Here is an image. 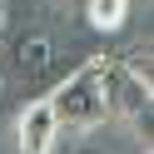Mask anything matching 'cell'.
I'll use <instances>...</instances> for the list:
<instances>
[{"label": "cell", "mask_w": 154, "mask_h": 154, "mask_svg": "<svg viewBox=\"0 0 154 154\" xmlns=\"http://www.w3.org/2000/svg\"><path fill=\"white\" fill-rule=\"evenodd\" d=\"M104 80H109V60L94 55V60H85L75 75H65L45 94L50 109H55V119H60V129H94V124H104V114H109Z\"/></svg>", "instance_id": "6da1fadb"}, {"label": "cell", "mask_w": 154, "mask_h": 154, "mask_svg": "<svg viewBox=\"0 0 154 154\" xmlns=\"http://www.w3.org/2000/svg\"><path fill=\"white\" fill-rule=\"evenodd\" d=\"M104 94H109V114H124L129 124L139 119V114H154V90H149V75L129 70L124 60H109Z\"/></svg>", "instance_id": "7a4b0ae2"}, {"label": "cell", "mask_w": 154, "mask_h": 154, "mask_svg": "<svg viewBox=\"0 0 154 154\" xmlns=\"http://www.w3.org/2000/svg\"><path fill=\"white\" fill-rule=\"evenodd\" d=\"M55 144H60V119H55L50 100H30L20 109V119H15V149L20 154H55Z\"/></svg>", "instance_id": "3957f363"}, {"label": "cell", "mask_w": 154, "mask_h": 154, "mask_svg": "<svg viewBox=\"0 0 154 154\" xmlns=\"http://www.w3.org/2000/svg\"><path fill=\"white\" fill-rule=\"evenodd\" d=\"M50 65H55L50 35H20V40L10 45V70L20 75V80H40V75H50Z\"/></svg>", "instance_id": "277c9868"}, {"label": "cell", "mask_w": 154, "mask_h": 154, "mask_svg": "<svg viewBox=\"0 0 154 154\" xmlns=\"http://www.w3.org/2000/svg\"><path fill=\"white\" fill-rule=\"evenodd\" d=\"M80 5H85L90 30H100V35H119L124 25H129V5H134V0H80Z\"/></svg>", "instance_id": "5b68a950"}, {"label": "cell", "mask_w": 154, "mask_h": 154, "mask_svg": "<svg viewBox=\"0 0 154 154\" xmlns=\"http://www.w3.org/2000/svg\"><path fill=\"white\" fill-rule=\"evenodd\" d=\"M0 35H5V10H0Z\"/></svg>", "instance_id": "8992f818"}, {"label": "cell", "mask_w": 154, "mask_h": 154, "mask_svg": "<svg viewBox=\"0 0 154 154\" xmlns=\"http://www.w3.org/2000/svg\"><path fill=\"white\" fill-rule=\"evenodd\" d=\"M60 5H80V0H60Z\"/></svg>", "instance_id": "52a82bcc"}, {"label": "cell", "mask_w": 154, "mask_h": 154, "mask_svg": "<svg viewBox=\"0 0 154 154\" xmlns=\"http://www.w3.org/2000/svg\"><path fill=\"white\" fill-rule=\"evenodd\" d=\"M0 85H5V75H0Z\"/></svg>", "instance_id": "ba28073f"}]
</instances>
